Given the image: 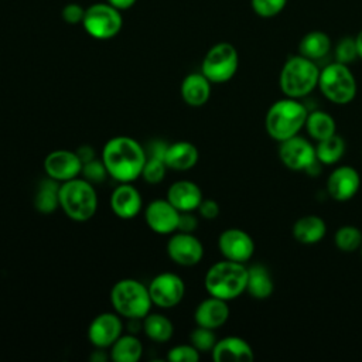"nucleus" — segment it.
<instances>
[{
    "label": "nucleus",
    "mask_w": 362,
    "mask_h": 362,
    "mask_svg": "<svg viewBox=\"0 0 362 362\" xmlns=\"http://www.w3.org/2000/svg\"><path fill=\"white\" fill-rule=\"evenodd\" d=\"M109 177L119 182H133L141 177L147 160L141 144L129 136H116L107 140L100 156Z\"/></svg>",
    "instance_id": "f257e3e1"
},
{
    "label": "nucleus",
    "mask_w": 362,
    "mask_h": 362,
    "mask_svg": "<svg viewBox=\"0 0 362 362\" xmlns=\"http://www.w3.org/2000/svg\"><path fill=\"white\" fill-rule=\"evenodd\" d=\"M308 110L298 99L284 98L276 100L266 112L264 127L267 134L276 140L283 141L296 134L304 127Z\"/></svg>",
    "instance_id": "f03ea898"
},
{
    "label": "nucleus",
    "mask_w": 362,
    "mask_h": 362,
    "mask_svg": "<svg viewBox=\"0 0 362 362\" xmlns=\"http://www.w3.org/2000/svg\"><path fill=\"white\" fill-rule=\"evenodd\" d=\"M247 267L245 263L221 260L214 263L205 273L204 286L209 296L225 301L235 300L246 291Z\"/></svg>",
    "instance_id": "7ed1b4c3"
},
{
    "label": "nucleus",
    "mask_w": 362,
    "mask_h": 362,
    "mask_svg": "<svg viewBox=\"0 0 362 362\" xmlns=\"http://www.w3.org/2000/svg\"><path fill=\"white\" fill-rule=\"evenodd\" d=\"M320 68L315 61L303 55H293L286 59L279 75L280 90L287 98L301 99L318 86Z\"/></svg>",
    "instance_id": "20e7f679"
},
{
    "label": "nucleus",
    "mask_w": 362,
    "mask_h": 362,
    "mask_svg": "<svg viewBox=\"0 0 362 362\" xmlns=\"http://www.w3.org/2000/svg\"><path fill=\"white\" fill-rule=\"evenodd\" d=\"M98 194L92 182L85 178H72L59 185V206L75 222H86L98 211Z\"/></svg>",
    "instance_id": "39448f33"
},
{
    "label": "nucleus",
    "mask_w": 362,
    "mask_h": 362,
    "mask_svg": "<svg viewBox=\"0 0 362 362\" xmlns=\"http://www.w3.org/2000/svg\"><path fill=\"white\" fill-rule=\"evenodd\" d=\"M115 313L127 320H143L151 310L148 287L136 279H122L110 290Z\"/></svg>",
    "instance_id": "423d86ee"
},
{
    "label": "nucleus",
    "mask_w": 362,
    "mask_h": 362,
    "mask_svg": "<svg viewBox=\"0 0 362 362\" xmlns=\"http://www.w3.org/2000/svg\"><path fill=\"white\" fill-rule=\"evenodd\" d=\"M318 88L321 93L335 105L351 103L358 90L356 79L349 66L337 61L320 71Z\"/></svg>",
    "instance_id": "0eeeda50"
},
{
    "label": "nucleus",
    "mask_w": 362,
    "mask_h": 362,
    "mask_svg": "<svg viewBox=\"0 0 362 362\" xmlns=\"http://www.w3.org/2000/svg\"><path fill=\"white\" fill-rule=\"evenodd\" d=\"M239 66L238 49L226 41L212 45L201 64V72L212 83H225L230 81Z\"/></svg>",
    "instance_id": "6e6552de"
},
{
    "label": "nucleus",
    "mask_w": 362,
    "mask_h": 362,
    "mask_svg": "<svg viewBox=\"0 0 362 362\" xmlns=\"http://www.w3.org/2000/svg\"><path fill=\"white\" fill-rule=\"evenodd\" d=\"M83 30L95 40H110L116 37L123 27L122 11L105 3H95L86 7L82 20Z\"/></svg>",
    "instance_id": "1a4fd4ad"
},
{
    "label": "nucleus",
    "mask_w": 362,
    "mask_h": 362,
    "mask_svg": "<svg viewBox=\"0 0 362 362\" xmlns=\"http://www.w3.org/2000/svg\"><path fill=\"white\" fill-rule=\"evenodd\" d=\"M150 298L158 308H173L178 305L185 296L184 280L171 272H163L148 283Z\"/></svg>",
    "instance_id": "9d476101"
},
{
    "label": "nucleus",
    "mask_w": 362,
    "mask_h": 362,
    "mask_svg": "<svg viewBox=\"0 0 362 362\" xmlns=\"http://www.w3.org/2000/svg\"><path fill=\"white\" fill-rule=\"evenodd\" d=\"M167 255L178 266L191 267L204 257V246L194 233L174 232L167 240Z\"/></svg>",
    "instance_id": "9b49d317"
},
{
    "label": "nucleus",
    "mask_w": 362,
    "mask_h": 362,
    "mask_svg": "<svg viewBox=\"0 0 362 362\" xmlns=\"http://www.w3.org/2000/svg\"><path fill=\"white\" fill-rule=\"evenodd\" d=\"M279 158L291 171H305L317 160L315 146L296 134L280 141Z\"/></svg>",
    "instance_id": "f8f14e48"
},
{
    "label": "nucleus",
    "mask_w": 362,
    "mask_h": 362,
    "mask_svg": "<svg viewBox=\"0 0 362 362\" xmlns=\"http://www.w3.org/2000/svg\"><path fill=\"white\" fill-rule=\"evenodd\" d=\"M218 249L223 259L246 263L255 253V242L243 229L229 228L219 235Z\"/></svg>",
    "instance_id": "ddd939ff"
},
{
    "label": "nucleus",
    "mask_w": 362,
    "mask_h": 362,
    "mask_svg": "<svg viewBox=\"0 0 362 362\" xmlns=\"http://www.w3.org/2000/svg\"><path fill=\"white\" fill-rule=\"evenodd\" d=\"M180 211L165 198L153 199L144 208V221L147 226L158 235H171L177 232Z\"/></svg>",
    "instance_id": "4468645a"
},
{
    "label": "nucleus",
    "mask_w": 362,
    "mask_h": 362,
    "mask_svg": "<svg viewBox=\"0 0 362 362\" xmlns=\"http://www.w3.org/2000/svg\"><path fill=\"white\" fill-rule=\"evenodd\" d=\"M82 160L76 151L71 150H54L44 158V171L47 177L64 182L76 178L82 171Z\"/></svg>",
    "instance_id": "2eb2a0df"
},
{
    "label": "nucleus",
    "mask_w": 362,
    "mask_h": 362,
    "mask_svg": "<svg viewBox=\"0 0 362 362\" xmlns=\"http://www.w3.org/2000/svg\"><path fill=\"white\" fill-rule=\"evenodd\" d=\"M123 324L117 313H100L88 327V339L95 348L106 349L122 335Z\"/></svg>",
    "instance_id": "dca6fc26"
},
{
    "label": "nucleus",
    "mask_w": 362,
    "mask_h": 362,
    "mask_svg": "<svg viewBox=\"0 0 362 362\" xmlns=\"http://www.w3.org/2000/svg\"><path fill=\"white\" fill-rule=\"evenodd\" d=\"M361 188V175L351 165H339L331 171L327 180L328 195L338 202L349 201Z\"/></svg>",
    "instance_id": "f3484780"
},
{
    "label": "nucleus",
    "mask_w": 362,
    "mask_h": 362,
    "mask_svg": "<svg viewBox=\"0 0 362 362\" xmlns=\"http://www.w3.org/2000/svg\"><path fill=\"white\" fill-rule=\"evenodd\" d=\"M110 208L117 218L133 219L143 208V198L132 182H119L110 195Z\"/></svg>",
    "instance_id": "a211bd4d"
},
{
    "label": "nucleus",
    "mask_w": 362,
    "mask_h": 362,
    "mask_svg": "<svg viewBox=\"0 0 362 362\" xmlns=\"http://www.w3.org/2000/svg\"><path fill=\"white\" fill-rule=\"evenodd\" d=\"M211 354L215 362H252L255 359L250 344L236 335L218 339Z\"/></svg>",
    "instance_id": "6ab92c4d"
},
{
    "label": "nucleus",
    "mask_w": 362,
    "mask_h": 362,
    "mask_svg": "<svg viewBox=\"0 0 362 362\" xmlns=\"http://www.w3.org/2000/svg\"><path fill=\"white\" fill-rule=\"evenodd\" d=\"M229 314L230 310L228 301L209 296L197 305L194 311V320L199 327L216 329L228 321Z\"/></svg>",
    "instance_id": "aec40b11"
},
{
    "label": "nucleus",
    "mask_w": 362,
    "mask_h": 362,
    "mask_svg": "<svg viewBox=\"0 0 362 362\" xmlns=\"http://www.w3.org/2000/svg\"><path fill=\"white\" fill-rule=\"evenodd\" d=\"M167 199L180 212H194L199 206L204 197L198 184L189 180H180L168 187Z\"/></svg>",
    "instance_id": "412c9836"
},
{
    "label": "nucleus",
    "mask_w": 362,
    "mask_h": 362,
    "mask_svg": "<svg viewBox=\"0 0 362 362\" xmlns=\"http://www.w3.org/2000/svg\"><path fill=\"white\" fill-rule=\"evenodd\" d=\"M211 85L212 82L202 72L188 74L181 82V98L188 106H204L211 98Z\"/></svg>",
    "instance_id": "4be33fe9"
},
{
    "label": "nucleus",
    "mask_w": 362,
    "mask_h": 362,
    "mask_svg": "<svg viewBox=\"0 0 362 362\" xmlns=\"http://www.w3.org/2000/svg\"><path fill=\"white\" fill-rule=\"evenodd\" d=\"M199 160V151L195 144L189 141H175L167 146L164 163L170 170L188 171L197 165Z\"/></svg>",
    "instance_id": "5701e85b"
},
{
    "label": "nucleus",
    "mask_w": 362,
    "mask_h": 362,
    "mask_svg": "<svg viewBox=\"0 0 362 362\" xmlns=\"http://www.w3.org/2000/svg\"><path fill=\"white\" fill-rule=\"evenodd\" d=\"M293 238L303 245H314L324 239L327 233L325 221L317 215H304L293 225Z\"/></svg>",
    "instance_id": "b1692460"
},
{
    "label": "nucleus",
    "mask_w": 362,
    "mask_h": 362,
    "mask_svg": "<svg viewBox=\"0 0 362 362\" xmlns=\"http://www.w3.org/2000/svg\"><path fill=\"white\" fill-rule=\"evenodd\" d=\"M274 283L269 269L262 263H255L247 267L246 293L256 300H266L273 294Z\"/></svg>",
    "instance_id": "393cba45"
},
{
    "label": "nucleus",
    "mask_w": 362,
    "mask_h": 362,
    "mask_svg": "<svg viewBox=\"0 0 362 362\" xmlns=\"http://www.w3.org/2000/svg\"><path fill=\"white\" fill-rule=\"evenodd\" d=\"M329 49L331 38L327 33L320 30L308 31L298 42V54L311 61H318L324 58L329 52Z\"/></svg>",
    "instance_id": "a878e982"
},
{
    "label": "nucleus",
    "mask_w": 362,
    "mask_h": 362,
    "mask_svg": "<svg viewBox=\"0 0 362 362\" xmlns=\"http://www.w3.org/2000/svg\"><path fill=\"white\" fill-rule=\"evenodd\" d=\"M141 329L148 339L157 344L168 342L174 334L171 320L158 313H148L141 321Z\"/></svg>",
    "instance_id": "bb28decb"
},
{
    "label": "nucleus",
    "mask_w": 362,
    "mask_h": 362,
    "mask_svg": "<svg viewBox=\"0 0 362 362\" xmlns=\"http://www.w3.org/2000/svg\"><path fill=\"white\" fill-rule=\"evenodd\" d=\"M141 355L143 344L133 334H122L110 346V359L113 362H137Z\"/></svg>",
    "instance_id": "cd10ccee"
},
{
    "label": "nucleus",
    "mask_w": 362,
    "mask_h": 362,
    "mask_svg": "<svg viewBox=\"0 0 362 362\" xmlns=\"http://www.w3.org/2000/svg\"><path fill=\"white\" fill-rule=\"evenodd\" d=\"M59 181L49 177L40 181L34 195V206L41 214H51L59 206Z\"/></svg>",
    "instance_id": "c85d7f7f"
},
{
    "label": "nucleus",
    "mask_w": 362,
    "mask_h": 362,
    "mask_svg": "<svg viewBox=\"0 0 362 362\" xmlns=\"http://www.w3.org/2000/svg\"><path fill=\"white\" fill-rule=\"evenodd\" d=\"M304 127L308 136L315 141L328 139L337 133V124L334 117L324 110L308 112Z\"/></svg>",
    "instance_id": "c756f323"
},
{
    "label": "nucleus",
    "mask_w": 362,
    "mask_h": 362,
    "mask_svg": "<svg viewBox=\"0 0 362 362\" xmlns=\"http://www.w3.org/2000/svg\"><path fill=\"white\" fill-rule=\"evenodd\" d=\"M344 154H345V141L337 133L328 139L317 141L315 156L322 165L337 164Z\"/></svg>",
    "instance_id": "7c9ffc66"
},
{
    "label": "nucleus",
    "mask_w": 362,
    "mask_h": 362,
    "mask_svg": "<svg viewBox=\"0 0 362 362\" xmlns=\"http://www.w3.org/2000/svg\"><path fill=\"white\" fill-rule=\"evenodd\" d=\"M334 243L341 252H355L361 249L362 232L354 225H344L337 229L334 235Z\"/></svg>",
    "instance_id": "2f4dec72"
},
{
    "label": "nucleus",
    "mask_w": 362,
    "mask_h": 362,
    "mask_svg": "<svg viewBox=\"0 0 362 362\" xmlns=\"http://www.w3.org/2000/svg\"><path fill=\"white\" fill-rule=\"evenodd\" d=\"M215 329L211 328H205V327H199L197 325L195 329H192V332L189 334V344L201 352H211L216 344V335L214 332Z\"/></svg>",
    "instance_id": "473e14b6"
},
{
    "label": "nucleus",
    "mask_w": 362,
    "mask_h": 362,
    "mask_svg": "<svg viewBox=\"0 0 362 362\" xmlns=\"http://www.w3.org/2000/svg\"><path fill=\"white\" fill-rule=\"evenodd\" d=\"M167 170H168V167L165 165L164 160L147 157L143 171H141V177L147 184L156 185V184H160L165 178Z\"/></svg>",
    "instance_id": "72a5a7b5"
},
{
    "label": "nucleus",
    "mask_w": 362,
    "mask_h": 362,
    "mask_svg": "<svg viewBox=\"0 0 362 362\" xmlns=\"http://www.w3.org/2000/svg\"><path fill=\"white\" fill-rule=\"evenodd\" d=\"M335 61L349 65L352 64L358 57V49H356V42L355 37H342L337 45H335Z\"/></svg>",
    "instance_id": "f704fd0d"
},
{
    "label": "nucleus",
    "mask_w": 362,
    "mask_h": 362,
    "mask_svg": "<svg viewBox=\"0 0 362 362\" xmlns=\"http://www.w3.org/2000/svg\"><path fill=\"white\" fill-rule=\"evenodd\" d=\"M286 4L287 0H250V6L255 14L262 18L276 17L283 11Z\"/></svg>",
    "instance_id": "c9c22d12"
},
{
    "label": "nucleus",
    "mask_w": 362,
    "mask_h": 362,
    "mask_svg": "<svg viewBox=\"0 0 362 362\" xmlns=\"http://www.w3.org/2000/svg\"><path fill=\"white\" fill-rule=\"evenodd\" d=\"M81 174L83 175V178H85L86 181L92 182L93 185L103 182V181L106 180V177L109 175V174H107V170H106V167H105V164H103V161H102V158H100V160L93 158V160H90V161L83 163Z\"/></svg>",
    "instance_id": "e433bc0d"
},
{
    "label": "nucleus",
    "mask_w": 362,
    "mask_h": 362,
    "mask_svg": "<svg viewBox=\"0 0 362 362\" xmlns=\"http://www.w3.org/2000/svg\"><path fill=\"white\" fill-rule=\"evenodd\" d=\"M167 359L170 362H198L199 351L195 349L191 344H180L168 351Z\"/></svg>",
    "instance_id": "4c0bfd02"
},
{
    "label": "nucleus",
    "mask_w": 362,
    "mask_h": 362,
    "mask_svg": "<svg viewBox=\"0 0 362 362\" xmlns=\"http://www.w3.org/2000/svg\"><path fill=\"white\" fill-rule=\"evenodd\" d=\"M85 10L81 4L78 3H68L62 7L61 10V17L65 23L68 24H82L83 16H85Z\"/></svg>",
    "instance_id": "58836bf2"
},
{
    "label": "nucleus",
    "mask_w": 362,
    "mask_h": 362,
    "mask_svg": "<svg viewBox=\"0 0 362 362\" xmlns=\"http://www.w3.org/2000/svg\"><path fill=\"white\" fill-rule=\"evenodd\" d=\"M198 214L201 218L204 219H215L218 218L219 212H221V208H219V204L215 201V199H211V198H204L199 204V206L197 208Z\"/></svg>",
    "instance_id": "ea45409f"
},
{
    "label": "nucleus",
    "mask_w": 362,
    "mask_h": 362,
    "mask_svg": "<svg viewBox=\"0 0 362 362\" xmlns=\"http://www.w3.org/2000/svg\"><path fill=\"white\" fill-rule=\"evenodd\" d=\"M198 226V218L192 212H180L178 219V232H187L192 233Z\"/></svg>",
    "instance_id": "a19ab883"
},
{
    "label": "nucleus",
    "mask_w": 362,
    "mask_h": 362,
    "mask_svg": "<svg viewBox=\"0 0 362 362\" xmlns=\"http://www.w3.org/2000/svg\"><path fill=\"white\" fill-rule=\"evenodd\" d=\"M167 146H168V143H165L163 140H153V141H150V144L147 147H144L146 156L151 157V158L164 160Z\"/></svg>",
    "instance_id": "79ce46f5"
},
{
    "label": "nucleus",
    "mask_w": 362,
    "mask_h": 362,
    "mask_svg": "<svg viewBox=\"0 0 362 362\" xmlns=\"http://www.w3.org/2000/svg\"><path fill=\"white\" fill-rule=\"evenodd\" d=\"M76 154L79 156V158L82 160V163H86V161H90L95 158V150L90 147V146H81L78 150H76Z\"/></svg>",
    "instance_id": "37998d69"
},
{
    "label": "nucleus",
    "mask_w": 362,
    "mask_h": 362,
    "mask_svg": "<svg viewBox=\"0 0 362 362\" xmlns=\"http://www.w3.org/2000/svg\"><path fill=\"white\" fill-rule=\"evenodd\" d=\"M109 4H112L113 7H116L117 10L123 11V10H129L134 6V3L137 0H106Z\"/></svg>",
    "instance_id": "c03bdc74"
},
{
    "label": "nucleus",
    "mask_w": 362,
    "mask_h": 362,
    "mask_svg": "<svg viewBox=\"0 0 362 362\" xmlns=\"http://www.w3.org/2000/svg\"><path fill=\"white\" fill-rule=\"evenodd\" d=\"M106 359V355L103 354V349H100V348H96L95 351H93V354H92V356H90V361H96V362H103Z\"/></svg>",
    "instance_id": "a18cd8bd"
},
{
    "label": "nucleus",
    "mask_w": 362,
    "mask_h": 362,
    "mask_svg": "<svg viewBox=\"0 0 362 362\" xmlns=\"http://www.w3.org/2000/svg\"><path fill=\"white\" fill-rule=\"evenodd\" d=\"M355 42H356V49H358V57L362 59V30L356 34L355 37Z\"/></svg>",
    "instance_id": "49530a36"
},
{
    "label": "nucleus",
    "mask_w": 362,
    "mask_h": 362,
    "mask_svg": "<svg viewBox=\"0 0 362 362\" xmlns=\"http://www.w3.org/2000/svg\"><path fill=\"white\" fill-rule=\"evenodd\" d=\"M361 257H362V245H361Z\"/></svg>",
    "instance_id": "de8ad7c7"
}]
</instances>
